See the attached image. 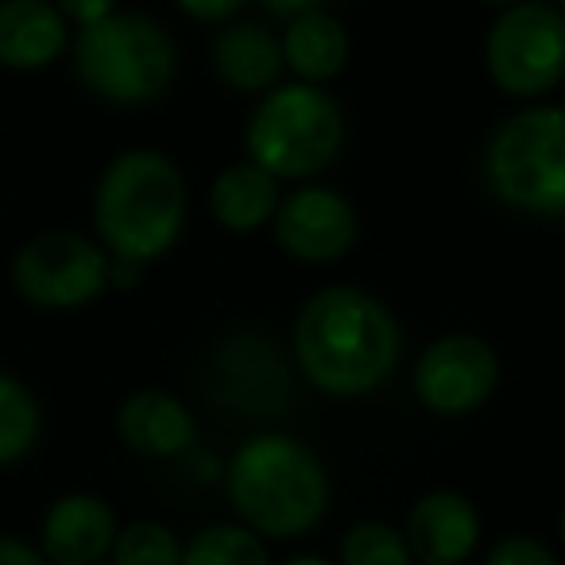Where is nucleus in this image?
Returning <instances> with one entry per match:
<instances>
[{"label": "nucleus", "mask_w": 565, "mask_h": 565, "mask_svg": "<svg viewBox=\"0 0 565 565\" xmlns=\"http://www.w3.org/2000/svg\"><path fill=\"white\" fill-rule=\"evenodd\" d=\"M403 353V338L384 302L353 287H326L302 307L295 356L326 395L356 399L384 384Z\"/></svg>", "instance_id": "f257e3e1"}, {"label": "nucleus", "mask_w": 565, "mask_h": 565, "mask_svg": "<svg viewBox=\"0 0 565 565\" xmlns=\"http://www.w3.org/2000/svg\"><path fill=\"white\" fill-rule=\"evenodd\" d=\"M228 500L259 539H299L330 508V477L310 446L287 434H259L228 465Z\"/></svg>", "instance_id": "f03ea898"}, {"label": "nucleus", "mask_w": 565, "mask_h": 565, "mask_svg": "<svg viewBox=\"0 0 565 565\" xmlns=\"http://www.w3.org/2000/svg\"><path fill=\"white\" fill-rule=\"evenodd\" d=\"M94 221L120 264L163 256L186 221V182L167 156L148 148L125 151L97 182Z\"/></svg>", "instance_id": "7ed1b4c3"}, {"label": "nucleus", "mask_w": 565, "mask_h": 565, "mask_svg": "<svg viewBox=\"0 0 565 565\" xmlns=\"http://www.w3.org/2000/svg\"><path fill=\"white\" fill-rule=\"evenodd\" d=\"M248 156L271 179H310L338 159L345 117L322 86H275L248 120Z\"/></svg>", "instance_id": "20e7f679"}, {"label": "nucleus", "mask_w": 565, "mask_h": 565, "mask_svg": "<svg viewBox=\"0 0 565 565\" xmlns=\"http://www.w3.org/2000/svg\"><path fill=\"white\" fill-rule=\"evenodd\" d=\"M74 66L86 89L113 105H148L174 78V43L140 12H113L82 28Z\"/></svg>", "instance_id": "39448f33"}, {"label": "nucleus", "mask_w": 565, "mask_h": 565, "mask_svg": "<svg viewBox=\"0 0 565 565\" xmlns=\"http://www.w3.org/2000/svg\"><path fill=\"white\" fill-rule=\"evenodd\" d=\"M488 186L511 210L562 217L565 213V109L534 105L495 128L484 156Z\"/></svg>", "instance_id": "423d86ee"}, {"label": "nucleus", "mask_w": 565, "mask_h": 565, "mask_svg": "<svg viewBox=\"0 0 565 565\" xmlns=\"http://www.w3.org/2000/svg\"><path fill=\"white\" fill-rule=\"evenodd\" d=\"M488 74L511 97H542L565 78V17L550 4H511L488 32Z\"/></svg>", "instance_id": "0eeeda50"}, {"label": "nucleus", "mask_w": 565, "mask_h": 565, "mask_svg": "<svg viewBox=\"0 0 565 565\" xmlns=\"http://www.w3.org/2000/svg\"><path fill=\"white\" fill-rule=\"evenodd\" d=\"M12 282L32 307L74 310L102 295L109 282V259L78 233H43L17 252Z\"/></svg>", "instance_id": "6e6552de"}, {"label": "nucleus", "mask_w": 565, "mask_h": 565, "mask_svg": "<svg viewBox=\"0 0 565 565\" xmlns=\"http://www.w3.org/2000/svg\"><path fill=\"white\" fill-rule=\"evenodd\" d=\"M500 380V361L492 345L472 333L441 338L418 356L415 395L434 415H469L484 407Z\"/></svg>", "instance_id": "1a4fd4ad"}, {"label": "nucleus", "mask_w": 565, "mask_h": 565, "mask_svg": "<svg viewBox=\"0 0 565 565\" xmlns=\"http://www.w3.org/2000/svg\"><path fill=\"white\" fill-rule=\"evenodd\" d=\"M275 236L295 259L330 264L356 241V213L338 190L302 186L275 210Z\"/></svg>", "instance_id": "9d476101"}, {"label": "nucleus", "mask_w": 565, "mask_h": 565, "mask_svg": "<svg viewBox=\"0 0 565 565\" xmlns=\"http://www.w3.org/2000/svg\"><path fill=\"white\" fill-rule=\"evenodd\" d=\"M403 539L411 557L423 565H461L480 542V515L469 495L461 492H426L411 508Z\"/></svg>", "instance_id": "9b49d317"}, {"label": "nucleus", "mask_w": 565, "mask_h": 565, "mask_svg": "<svg viewBox=\"0 0 565 565\" xmlns=\"http://www.w3.org/2000/svg\"><path fill=\"white\" fill-rule=\"evenodd\" d=\"M117 515L105 500L89 492H71L51 503L43 519V557L51 565H97L113 554Z\"/></svg>", "instance_id": "f8f14e48"}, {"label": "nucleus", "mask_w": 565, "mask_h": 565, "mask_svg": "<svg viewBox=\"0 0 565 565\" xmlns=\"http://www.w3.org/2000/svg\"><path fill=\"white\" fill-rule=\"evenodd\" d=\"M287 392L282 361L267 341L236 338L225 341L213 361V395L228 407L248 411H271Z\"/></svg>", "instance_id": "ddd939ff"}, {"label": "nucleus", "mask_w": 565, "mask_h": 565, "mask_svg": "<svg viewBox=\"0 0 565 565\" xmlns=\"http://www.w3.org/2000/svg\"><path fill=\"white\" fill-rule=\"evenodd\" d=\"M117 430L125 446L143 457H179L198 438L194 415L159 387L128 395L117 415Z\"/></svg>", "instance_id": "4468645a"}, {"label": "nucleus", "mask_w": 565, "mask_h": 565, "mask_svg": "<svg viewBox=\"0 0 565 565\" xmlns=\"http://www.w3.org/2000/svg\"><path fill=\"white\" fill-rule=\"evenodd\" d=\"M66 47V20L51 0H4L0 4V66L40 71Z\"/></svg>", "instance_id": "2eb2a0df"}, {"label": "nucleus", "mask_w": 565, "mask_h": 565, "mask_svg": "<svg viewBox=\"0 0 565 565\" xmlns=\"http://www.w3.org/2000/svg\"><path fill=\"white\" fill-rule=\"evenodd\" d=\"M213 66H217L221 82H228L241 94H259V89L275 86L282 71V43L275 40L267 28L252 24H228L213 43Z\"/></svg>", "instance_id": "dca6fc26"}, {"label": "nucleus", "mask_w": 565, "mask_h": 565, "mask_svg": "<svg viewBox=\"0 0 565 565\" xmlns=\"http://www.w3.org/2000/svg\"><path fill=\"white\" fill-rule=\"evenodd\" d=\"M349 63V35L330 12H307L291 20L282 35V66H291L299 82L322 86Z\"/></svg>", "instance_id": "f3484780"}, {"label": "nucleus", "mask_w": 565, "mask_h": 565, "mask_svg": "<svg viewBox=\"0 0 565 565\" xmlns=\"http://www.w3.org/2000/svg\"><path fill=\"white\" fill-rule=\"evenodd\" d=\"M210 210H213V217L225 228H233V233H252V228H259L264 221H271L275 210H279V179H271V174L252 163V159L248 163L228 167V171H221L217 182H213Z\"/></svg>", "instance_id": "a211bd4d"}, {"label": "nucleus", "mask_w": 565, "mask_h": 565, "mask_svg": "<svg viewBox=\"0 0 565 565\" xmlns=\"http://www.w3.org/2000/svg\"><path fill=\"white\" fill-rule=\"evenodd\" d=\"M182 565H267V546L244 523H213L182 546Z\"/></svg>", "instance_id": "6ab92c4d"}, {"label": "nucleus", "mask_w": 565, "mask_h": 565, "mask_svg": "<svg viewBox=\"0 0 565 565\" xmlns=\"http://www.w3.org/2000/svg\"><path fill=\"white\" fill-rule=\"evenodd\" d=\"M40 438V407L20 380L0 376V465H12Z\"/></svg>", "instance_id": "aec40b11"}, {"label": "nucleus", "mask_w": 565, "mask_h": 565, "mask_svg": "<svg viewBox=\"0 0 565 565\" xmlns=\"http://www.w3.org/2000/svg\"><path fill=\"white\" fill-rule=\"evenodd\" d=\"M113 565H182V542L163 523H128L113 542Z\"/></svg>", "instance_id": "412c9836"}, {"label": "nucleus", "mask_w": 565, "mask_h": 565, "mask_svg": "<svg viewBox=\"0 0 565 565\" xmlns=\"http://www.w3.org/2000/svg\"><path fill=\"white\" fill-rule=\"evenodd\" d=\"M411 546L403 539V531L387 523H356L353 531H345L341 539V565H411Z\"/></svg>", "instance_id": "4be33fe9"}, {"label": "nucleus", "mask_w": 565, "mask_h": 565, "mask_svg": "<svg viewBox=\"0 0 565 565\" xmlns=\"http://www.w3.org/2000/svg\"><path fill=\"white\" fill-rule=\"evenodd\" d=\"M484 565H557V557L550 554V546L531 539V534H511V539L495 542L492 554L484 557Z\"/></svg>", "instance_id": "5701e85b"}, {"label": "nucleus", "mask_w": 565, "mask_h": 565, "mask_svg": "<svg viewBox=\"0 0 565 565\" xmlns=\"http://www.w3.org/2000/svg\"><path fill=\"white\" fill-rule=\"evenodd\" d=\"M51 4L63 12V20H74L78 28H89L117 12V0H51Z\"/></svg>", "instance_id": "b1692460"}, {"label": "nucleus", "mask_w": 565, "mask_h": 565, "mask_svg": "<svg viewBox=\"0 0 565 565\" xmlns=\"http://www.w3.org/2000/svg\"><path fill=\"white\" fill-rule=\"evenodd\" d=\"M186 17H194V20H210V24H217V20H228V17H236V12L248 4V0H174Z\"/></svg>", "instance_id": "393cba45"}, {"label": "nucleus", "mask_w": 565, "mask_h": 565, "mask_svg": "<svg viewBox=\"0 0 565 565\" xmlns=\"http://www.w3.org/2000/svg\"><path fill=\"white\" fill-rule=\"evenodd\" d=\"M0 565H47V557L17 534H0Z\"/></svg>", "instance_id": "a878e982"}, {"label": "nucleus", "mask_w": 565, "mask_h": 565, "mask_svg": "<svg viewBox=\"0 0 565 565\" xmlns=\"http://www.w3.org/2000/svg\"><path fill=\"white\" fill-rule=\"evenodd\" d=\"M330 0H264V9L271 17H282V20H299L307 12H326Z\"/></svg>", "instance_id": "bb28decb"}, {"label": "nucleus", "mask_w": 565, "mask_h": 565, "mask_svg": "<svg viewBox=\"0 0 565 565\" xmlns=\"http://www.w3.org/2000/svg\"><path fill=\"white\" fill-rule=\"evenodd\" d=\"M282 565H333V562H326V557H315V554H299V557H291V562H282Z\"/></svg>", "instance_id": "cd10ccee"}, {"label": "nucleus", "mask_w": 565, "mask_h": 565, "mask_svg": "<svg viewBox=\"0 0 565 565\" xmlns=\"http://www.w3.org/2000/svg\"><path fill=\"white\" fill-rule=\"evenodd\" d=\"M484 4H495V9H511V4H523V0H484Z\"/></svg>", "instance_id": "c85d7f7f"}, {"label": "nucleus", "mask_w": 565, "mask_h": 565, "mask_svg": "<svg viewBox=\"0 0 565 565\" xmlns=\"http://www.w3.org/2000/svg\"><path fill=\"white\" fill-rule=\"evenodd\" d=\"M557 531H562V542H565V511H562V523H557Z\"/></svg>", "instance_id": "c756f323"}, {"label": "nucleus", "mask_w": 565, "mask_h": 565, "mask_svg": "<svg viewBox=\"0 0 565 565\" xmlns=\"http://www.w3.org/2000/svg\"><path fill=\"white\" fill-rule=\"evenodd\" d=\"M557 4H562V9H565V0H557Z\"/></svg>", "instance_id": "7c9ffc66"}]
</instances>
